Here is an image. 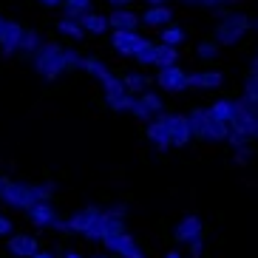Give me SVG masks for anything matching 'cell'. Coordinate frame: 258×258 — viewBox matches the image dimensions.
Wrapping results in <instances>:
<instances>
[{
  "label": "cell",
  "instance_id": "60d3db41",
  "mask_svg": "<svg viewBox=\"0 0 258 258\" xmlns=\"http://www.w3.org/2000/svg\"><path fill=\"white\" fill-rule=\"evenodd\" d=\"M43 9H62V0H37Z\"/></svg>",
  "mask_w": 258,
  "mask_h": 258
},
{
  "label": "cell",
  "instance_id": "5b68a950",
  "mask_svg": "<svg viewBox=\"0 0 258 258\" xmlns=\"http://www.w3.org/2000/svg\"><path fill=\"white\" fill-rule=\"evenodd\" d=\"M207 233L205 227V219L199 216V213H184L182 219L173 224V230H170V238H173V244H184V247H190L193 241H202Z\"/></svg>",
  "mask_w": 258,
  "mask_h": 258
},
{
  "label": "cell",
  "instance_id": "bcb514c9",
  "mask_svg": "<svg viewBox=\"0 0 258 258\" xmlns=\"http://www.w3.org/2000/svg\"><path fill=\"white\" fill-rule=\"evenodd\" d=\"M62 258H83V255H80L77 250H66V252H62Z\"/></svg>",
  "mask_w": 258,
  "mask_h": 258
},
{
  "label": "cell",
  "instance_id": "e575fe53",
  "mask_svg": "<svg viewBox=\"0 0 258 258\" xmlns=\"http://www.w3.org/2000/svg\"><path fill=\"white\" fill-rule=\"evenodd\" d=\"M252 159H255V145H250V148H244V151H235L233 153V165H238V167H247Z\"/></svg>",
  "mask_w": 258,
  "mask_h": 258
},
{
  "label": "cell",
  "instance_id": "603a6c76",
  "mask_svg": "<svg viewBox=\"0 0 258 258\" xmlns=\"http://www.w3.org/2000/svg\"><path fill=\"white\" fill-rule=\"evenodd\" d=\"M184 40H187V31H184V26H179V23L165 26L162 34H159V43H162V46H170V48H179Z\"/></svg>",
  "mask_w": 258,
  "mask_h": 258
},
{
  "label": "cell",
  "instance_id": "f35d334b",
  "mask_svg": "<svg viewBox=\"0 0 258 258\" xmlns=\"http://www.w3.org/2000/svg\"><path fill=\"white\" fill-rule=\"evenodd\" d=\"M187 252H190V258H202L205 255V238H202V241H193L187 247Z\"/></svg>",
  "mask_w": 258,
  "mask_h": 258
},
{
  "label": "cell",
  "instance_id": "484cf974",
  "mask_svg": "<svg viewBox=\"0 0 258 258\" xmlns=\"http://www.w3.org/2000/svg\"><path fill=\"white\" fill-rule=\"evenodd\" d=\"M156 51H159V43H153V40H145L142 48L134 54V62L148 69V66H156Z\"/></svg>",
  "mask_w": 258,
  "mask_h": 258
},
{
  "label": "cell",
  "instance_id": "83f0119b",
  "mask_svg": "<svg viewBox=\"0 0 258 258\" xmlns=\"http://www.w3.org/2000/svg\"><path fill=\"white\" fill-rule=\"evenodd\" d=\"M233 102H235L233 97H221V99H216V102H210L207 111L216 114L221 122H227V125H230V119H233Z\"/></svg>",
  "mask_w": 258,
  "mask_h": 258
},
{
  "label": "cell",
  "instance_id": "7c38bea8",
  "mask_svg": "<svg viewBox=\"0 0 258 258\" xmlns=\"http://www.w3.org/2000/svg\"><path fill=\"white\" fill-rule=\"evenodd\" d=\"M23 23L17 20H6L3 29H0V54L3 57H15L17 48H20V37H23Z\"/></svg>",
  "mask_w": 258,
  "mask_h": 258
},
{
  "label": "cell",
  "instance_id": "ba28073f",
  "mask_svg": "<svg viewBox=\"0 0 258 258\" xmlns=\"http://www.w3.org/2000/svg\"><path fill=\"white\" fill-rule=\"evenodd\" d=\"M145 139H148L159 153L173 151V148H170V114H159L153 122H148V125H145Z\"/></svg>",
  "mask_w": 258,
  "mask_h": 258
},
{
  "label": "cell",
  "instance_id": "74e56055",
  "mask_svg": "<svg viewBox=\"0 0 258 258\" xmlns=\"http://www.w3.org/2000/svg\"><path fill=\"white\" fill-rule=\"evenodd\" d=\"M108 213H111V216H119V219H128V205H125V202L108 205Z\"/></svg>",
  "mask_w": 258,
  "mask_h": 258
},
{
  "label": "cell",
  "instance_id": "681fc988",
  "mask_svg": "<svg viewBox=\"0 0 258 258\" xmlns=\"http://www.w3.org/2000/svg\"><path fill=\"white\" fill-rule=\"evenodd\" d=\"M3 23H6V17H3V15H0V29H3Z\"/></svg>",
  "mask_w": 258,
  "mask_h": 258
},
{
  "label": "cell",
  "instance_id": "8d00e7d4",
  "mask_svg": "<svg viewBox=\"0 0 258 258\" xmlns=\"http://www.w3.org/2000/svg\"><path fill=\"white\" fill-rule=\"evenodd\" d=\"M15 235V221L0 213V238H12Z\"/></svg>",
  "mask_w": 258,
  "mask_h": 258
},
{
  "label": "cell",
  "instance_id": "f5cc1de1",
  "mask_svg": "<svg viewBox=\"0 0 258 258\" xmlns=\"http://www.w3.org/2000/svg\"><path fill=\"white\" fill-rule=\"evenodd\" d=\"M0 176H3V162H0Z\"/></svg>",
  "mask_w": 258,
  "mask_h": 258
},
{
  "label": "cell",
  "instance_id": "4dcf8cb0",
  "mask_svg": "<svg viewBox=\"0 0 258 258\" xmlns=\"http://www.w3.org/2000/svg\"><path fill=\"white\" fill-rule=\"evenodd\" d=\"M128 114H131V116H137V119H139V122H145V125L156 119V116H153V111H151L148 105H145V102H142L139 97H131V108H128Z\"/></svg>",
  "mask_w": 258,
  "mask_h": 258
},
{
  "label": "cell",
  "instance_id": "ee69618b",
  "mask_svg": "<svg viewBox=\"0 0 258 258\" xmlns=\"http://www.w3.org/2000/svg\"><path fill=\"white\" fill-rule=\"evenodd\" d=\"M31 258H57V255H54V252H46V250H40V252H34V255H31Z\"/></svg>",
  "mask_w": 258,
  "mask_h": 258
},
{
  "label": "cell",
  "instance_id": "9c48e42d",
  "mask_svg": "<svg viewBox=\"0 0 258 258\" xmlns=\"http://www.w3.org/2000/svg\"><path fill=\"white\" fill-rule=\"evenodd\" d=\"M99 216H102L99 205H85L80 210H74L69 216V235H85L99 221Z\"/></svg>",
  "mask_w": 258,
  "mask_h": 258
},
{
  "label": "cell",
  "instance_id": "d6986e66",
  "mask_svg": "<svg viewBox=\"0 0 258 258\" xmlns=\"http://www.w3.org/2000/svg\"><path fill=\"white\" fill-rule=\"evenodd\" d=\"M230 137V125L221 122L216 114L207 111V134H205V142H213V145H224Z\"/></svg>",
  "mask_w": 258,
  "mask_h": 258
},
{
  "label": "cell",
  "instance_id": "7402d4cb",
  "mask_svg": "<svg viewBox=\"0 0 258 258\" xmlns=\"http://www.w3.org/2000/svg\"><path fill=\"white\" fill-rule=\"evenodd\" d=\"M54 26H57V31H60L62 37H69V40H83V37H85V29H83V23H80L77 17L62 15Z\"/></svg>",
  "mask_w": 258,
  "mask_h": 258
},
{
  "label": "cell",
  "instance_id": "ac0fdd59",
  "mask_svg": "<svg viewBox=\"0 0 258 258\" xmlns=\"http://www.w3.org/2000/svg\"><path fill=\"white\" fill-rule=\"evenodd\" d=\"M139 20H142L145 26H159V29H165V26L173 23V9L170 6H148L139 15Z\"/></svg>",
  "mask_w": 258,
  "mask_h": 258
},
{
  "label": "cell",
  "instance_id": "f546056e",
  "mask_svg": "<svg viewBox=\"0 0 258 258\" xmlns=\"http://www.w3.org/2000/svg\"><path fill=\"white\" fill-rule=\"evenodd\" d=\"M170 66H179V48H170V46H162L159 43V51H156V69H170Z\"/></svg>",
  "mask_w": 258,
  "mask_h": 258
},
{
  "label": "cell",
  "instance_id": "2e32d148",
  "mask_svg": "<svg viewBox=\"0 0 258 258\" xmlns=\"http://www.w3.org/2000/svg\"><path fill=\"white\" fill-rule=\"evenodd\" d=\"M224 80V71H190V88L196 91H219Z\"/></svg>",
  "mask_w": 258,
  "mask_h": 258
},
{
  "label": "cell",
  "instance_id": "6da1fadb",
  "mask_svg": "<svg viewBox=\"0 0 258 258\" xmlns=\"http://www.w3.org/2000/svg\"><path fill=\"white\" fill-rule=\"evenodd\" d=\"M34 71H37L43 80H57L62 74H71V71L83 69V57L77 48H66L60 43H46V46L40 48V54L34 57Z\"/></svg>",
  "mask_w": 258,
  "mask_h": 258
},
{
  "label": "cell",
  "instance_id": "816d5d0a",
  "mask_svg": "<svg viewBox=\"0 0 258 258\" xmlns=\"http://www.w3.org/2000/svg\"><path fill=\"white\" fill-rule=\"evenodd\" d=\"M252 142H258V131H255V137H252Z\"/></svg>",
  "mask_w": 258,
  "mask_h": 258
},
{
  "label": "cell",
  "instance_id": "30bf717a",
  "mask_svg": "<svg viewBox=\"0 0 258 258\" xmlns=\"http://www.w3.org/2000/svg\"><path fill=\"white\" fill-rule=\"evenodd\" d=\"M145 40L148 37H142L139 31H111V48H114V54L131 57V60H134V54L142 48Z\"/></svg>",
  "mask_w": 258,
  "mask_h": 258
},
{
  "label": "cell",
  "instance_id": "7bdbcfd3",
  "mask_svg": "<svg viewBox=\"0 0 258 258\" xmlns=\"http://www.w3.org/2000/svg\"><path fill=\"white\" fill-rule=\"evenodd\" d=\"M162 258H184V252H179V250L173 247V250H165V252H162Z\"/></svg>",
  "mask_w": 258,
  "mask_h": 258
},
{
  "label": "cell",
  "instance_id": "277c9868",
  "mask_svg": "<svg viewBox=\"0 0 258 258\" xmlns=\"http://www.w3.org/2000/svg\"><path fill=\"white\" fill-rule=\"evenodd\" d=\"M230 131L241 134V137L252 139L258 131V105L244 97H235L233 102V119H230Z\"/></svg>",
  "mask_w": 258,
  "mask_h": 258
},
{
  "label": "cell",
  "instance_id": "cb8c5ba5",
  "mask_svg": "<svg viewBox=\"0 0 258 258\" xmlns=\"http://www.w3.org/2000/svg\"><path fill=\"white\" fill-rule=\"evenodd\" d=\"M80 23H83L85 34H94V37H99V34H105V31L111 29V26H108V17L99 15V12H88Z\"/></svg>",
  "mask_w": 258,
  "mask_h": 258
},
{
  "label": "cell",
  "instance_id": "7a4b0ae2",
  "mask_svg": "<svg viewBox=\"0 0 258 258\" xmlns=\"http://www.w3.org/2000/svg\"><path fill=\"white\" fill-rule=\"evenodd\" d=\"M252 29H255L252 17L247 15V12L233 9V12H227V15H221L219 23L213 26V40H216L221 48H233V46H238Z\"/></svg>",
  "mask_w": 258,
  "mask_h": 258
},
{
  "label": "cell",
  "instance_id": "e0dca14e",
  "mask_svg": "<svg viewBox=\"0 0 258 258\" xmlns=\"http://www.w3.org/2000/svg\"><path fill=\"white\" fill-rule=\"evenodd\" d=\"M139 15H134L131 9H114L111 15H108V26L111 31H137L139 29Z\"/></svg>",
  "mask_w": 258,
  "mask_h": 258
},
{
  "label": "cell",
  "instance_id": "5bb4252c",
  "mask_svg": "<svg viewBox=\"0 0 258 258\" xmlns=\"http://www.w3.org/2000/svg\"><path fill=\"white\" fill-rule=\"evenodd\" d=\"M26 219H29V224H34L37 230H51L54 224H57V219H60V213H57L54 202H40L37 207H31V210L26 213Z\"/></svg>",
  "mask_w": 258,
  "mask_h": 258
},
{
  "label": "cell",
  "instance_id": "f907efd6",
  "mask_svg": "<svg viewBox=\"0 0 258 258\" xmlns=\"http://www.w3.org/2000/svg\"><path fill=\"white\" fill-rule=\"evenodd\" d=\"M0 193H3V176H0Z\"/></svg>",
  "mask_w": 258,
  "mask_h": 258
},
{
  "label": "cell",
  "instance_id": "b9f144b4",
  "mask_svg": "<svg viewBox=\"0 0 258 258\" xmlns=\"http://www.w3.org/2000/svg\"><path fill=\"white\" fill-rule=\"evenodd\" d=\"M108 3H111L114 9H131L134 6V0H108Z\"/></svg>",
  "mask_w": 258,
  "mask_h": 258
},
{
  "label": "cell",
  "instance_id": "f6af8a7d",
  "mask_svg": "<svg viewBox=\"0 0 258 258\" xmlns=\"http://www.w3.org/2000/svg\"><path fill=\"white\" fill-rule=\"evenodd\" d=\"M145 3H148V6H167L170 0H145Z\"/></svg>",
  "mask_w": 258,
  "mask_h": 258
},
{
  "label": "cell",
  "instance_id": "9a60e30c",
  "mask_svg": "<svg viewBox=\"0 0 258 258\" xmlns=\"http://www.w3.org/2000/svg\"><path fill=\"white\" fill-rule=\"evenodd\" d=\"M43 46H46V43H43V34H40L37 29H29V26H26V29H23V37H20L17 57H20V60L34 62V57L40 54V48H43Z\"/></svg>",
  "mask_w": 258,
  "mask_h": 258
},
{
  "label": "cell",
  "instance_id": "52a82bcc",
  "mask_svg": "<svg viewBox=\"0 0 258 258\" xmlns=\"http://www.w3.org/2000/svg\"><path fill=\"white\" fill-rule=\"evenodd\" d=\"M156 85L165 94H184L190 88V71H184L182 66H170V69L156 71Z\"/></svg>",
  "mask_w": 258,
  "mask_h": 258
},
{
  "label": "cell",
  "instance_id": "4316f807",
  "mask_svg": "<svg viewBox=\"0 0 258 258\" xmlns=\"http://www.w3.org/2000/svg\"><path fill=\"white\" fill-rule=\"evenodd\" d=\"M83 71H85L88 77H94L97 83H102V80L111 74V69H108L105 62L99 60V57H83Z\"/></svg>",
  "mask_w": 258,
  "mask_h": 258
},
{
  "label": "cell",
  "instance_id": "836d02e7",
  "mask_svg": "<svg viewBox=\"0 0 258 258\" xmlns=\"http://www.w3.org/2000/svg\"><path fill=\"white\" fill-rule=\"evenodd\" d=\"M230 148V151H244V148H250V145H255L252 142V139H247V137H241V134H233V131H230V137H227V142H224Z\"/></svg>",
  "mask_w": 258,
  "mask_h": 258
},
{
  "label": "cell",
  "instance_id": "d6a6232c",
  "mask_svg": "<svg viewBox=\"0 0 258 258\" xmlns=\"http://www.w3.org/2000/svg\"><path fill=\"white\" fill-rule=\"evenodd\" d=\"M241 97L258 105V77H250V74L244 77V94H241Z\"/></svg>",
  "mask_w": 258,
  "mask_h": 258
},
{
  "label": "cell",
  "instance_id": "3957f363",
  "mask_svg": "<svg viewBox=\"0 0 258 258\" xmlns=\"http://www.w3.org/2000/svg\"><path fill=\"white\" fill-rule=\"evenodd\" d=\"M0 202L12 210L29 213L31 207L40 205L37 193H34V182H23V179H9L3 176V193H0Z\"/></svg>",
  "mask_w": 258,
  "mask_h": 258
},
{
  "label": "cell",
  "instance_id": "1f68e13d",
  "mask_svg": "<svg viewBox=\"0 0 258 258\" xmlns=\"http://www.w3.org/2000/svg\"><path fill=\"white\" fill-rule=\"evenodd\" d=\"M139 99H142L145 105L153 111V116H159V114H165V99L159 97V94H153V91H145V94H139Z\"/></svg>",
  "mask_w": 258,
  "mask_h": 258
},
{
  "label": "cell",
  "instance_id": "ffe728a7",
  "mask_svg": "<svg viewBox=\"0 0 258 258\" xmlns=\"http://www.w3.org/2000/svg\"><path fill=\"white\" fill-rule=\"evenodd\" d=\"M221 57V46L216 43L213 37H205L196 43V60L199 62H207V66H213V62Z\"/></svg>",
  "mask_w": 258,
  "mask_h": 258
},
{
  "label": "cell",
  "instance_id": "c3c4849f",
  "mask_svg": "<svg viewBox=\"0 0 258 258\" xmlns=\"http://www.w3.org/2000/svg\"><path fill=\"white\" fill-rule=\"evenodd\" d=\"M182 3H187V6H199V0H182Z\"/></svg>",
  "mask_w": 258,
  "mask_h": 258
},
{
  "label": "cell",
  "instance_id": "d4e9b609",
  "mask_svg": "<svg viewBox=\"0 0 258 258\" xmlns=\"http://www.w3.org/2000/svg\"><path fill=\"white\" fill-rule=\"evenodd\" d=\"M190 131H193V139L205 142V134H207V108H190Z\"/></svg>",
  "mask_w": 258,
  "mask_h": 258
},
{
  "label": "cell",
  "instance_id": "11a10c76",
  "mask_svg": "<svg viewBox=\"0 0 258 258\" xmlns=\"http://www.w3.org/2000/svg\"><path fill=\"white\" fill-rule=\"evenodd\" d=\"M255 51H258V46H255Z\"/></svg>",
  "mask_w": 258,
  "mask_h": 258
},
{
  "label": "cell",
  "instance_id": "8fae6325",
  "mask_svg": "<svg viewBox=\"0 0 258 258\" xmlns=\"http://www.w3.org/2000/svg\"><path fill=\"white\" fill-rule=\"evenodd\" d=\"M6 252L12 258H31L34 252H40V238L31 233H15L12 238H6Z\"/></svg>",
  "mask_w": 258,
  "mask_h": 258
},
{
  "label": "cell",
  "instance_id": "db71d44e",
  "mask_svg": "<svg viewBox=\"0 0 258 258\" xmlns=\"http://www.w3.org/2000/svg\"><path fill=\"white\" fill-rule=\"evenodd\" d=\"M255 31H258V20H255Z\"/></svg>",
  "mask_w": 258,
  "mask_h": 258
},
{
  "label": "cell",
  "instance_id": "ab89813d",
  "mask_svg": "<svg viewBox=\"0 0 258 258\" xmlns=\"http://www.w3.org/2000/svg\"><path fill=\"white\" fill-rule=\"evenodd\" d=\"M247 74H250V77H258V51L250 57V69H247Z\"/></svg>",
  "mask_w": 258,
  "mask_h": 258
},
{
  "label": "cell",
  "instance_id": "7dc6e473",
  "mask_svg": "<svg viewBox=\"0 0 258 258\" xmlns=\"http://www.w3.org/2000/svg\"><path fill=\"white\" fill-rule=\"evenodd\" d=\"M91 258H116V255H111V252H94Z\"/></svg>",
  "mask_w": 258,
  "mask_h": 258
},
{
  "label": "cell",
  "instance_id": "4fadbf2b",
  "mask_svg": "<svg viewBox=\"0 0 258 258\" xmlns=\"http://www.w3.org/2000/svg\"><path fill=\"white\" fill-rule=\"evenodd\" d=\"M193 142V131H190L187 114H170V148L182 151Z\"/></svg>",
  "mask_w": 258,
  "mask_h": 258
},
{
  "label": "cell",
  "instance_id": "f1b7e54d",
  "mask_svg": "<svg viewBox=\"0 0 258 258\" xmlns=\"http://www.w3.org/2000/svg\"><path fill=\"white\" fill-rule=\"evenodd\" d=\"M62 12H66L69 17L83 20V17L91 12V0H62Z\"/></svg>",
  "mask_w": 258,
  "mask_h": 258
},
{
  "label": "cell",
  "instance_id": "8992f818",
  "mask_svg": "<svg viewBox=\"0 0 258 258\" xmlns=\"http://www.w3.org/2000/svg\"><path fill=\"white\" fill-rule=\"evenodd\" d=\"M105 252L116 258H148V252L142 250V244L137 241V235L134 233H119V235H108L105 241H102Z\"/></svg>",
  "mask_w": 258,
  "mask_h": 258
},
{
  "label": "cell",
  "instance_id": "44dd1931",
  "mask_svg": "<svg viewBox=\"0 0 258 258\" xmlns=\"http://www.w3.org/2000/svg\"><path fill=\"white\" fill-rule=\"evenodd\" d=\"M122 77V85H125V91L128 94H145L148 91V85H151V77L142 74V71H125Z\"/></svg>",
  "mask_w": 258,
  "mask_h": 258
},
{
  "label": "cell",
  "instance_id": "d590c367",
  "mask_svg": "<svg viewBox=\"0 0 258 258\" xmlns=\"http://www.w3.org/2000/svg\"><path fill=\"white\" fill-rule=\"evenodd\" d=\"M227 3L230 0H199V6L207 9V12H213V15H227Z\"/></svg>",
  "mask_w": 258,
  "mask_h": 258
}]
</instances>
